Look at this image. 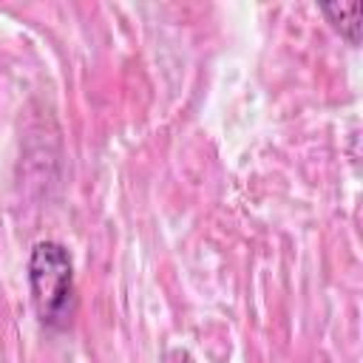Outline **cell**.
I'll return each instance as SVG.
<instances>
[{
  "label": "cell",
  "instance_id": "cell-1",
  "mask_svg": "<svg viewBox=\"0 0 363 363\" xmlns=\"http://www.w3.org/2000/svg\"><path fill=\"white\" fill-rule=\"evenodd\" d=\"M28 289L31 303L43 326L68 329L77 312L74 264L60 241H37L28 255Z\"/></svg>",
  "mask_w": 363,
  "mask_h": 363
},
{
  "label": "cell",
  "instance_id": "cell-2",
  "mask_svg": "<svg viewBox=\"0 0 363 363\" xmlns=\"http://www.w3.org/2000/svg\"><path fill=\"white\" fill-rule=\"evenodd\" d=\"M323 17L332 23L335 31H340V37H346L352 45L360 43V14H363V3H326L320 6Z\"/></svg>",
  "mask_w": 363,
  "mask_h": 363
},
{
  "label": "cell",
  "instance_id": "cell-3",
  "mask_svg": "<svg viewBox=\"0 0 363 363\" xmlns=\"http://www.w3.org/2000/svg\"><path fill=\"white\" fill-rule=\"evenodd\" d=\"M167 363H193V357H190L187 352L176 349V352H170V354H167Z\"/></svg>",
  "mask_w": 363,
  "mask_h": 363
}]
</instances>
